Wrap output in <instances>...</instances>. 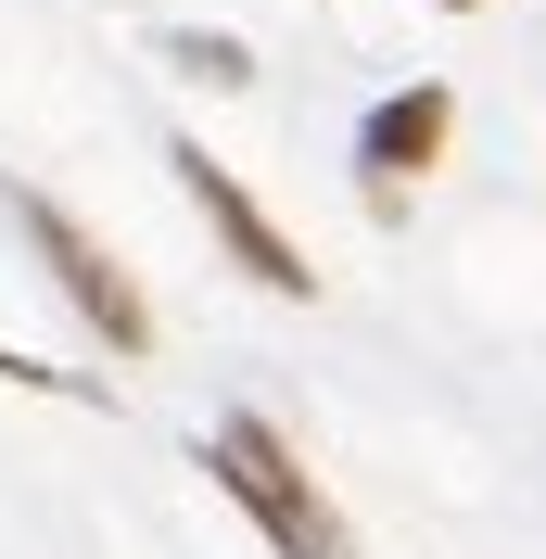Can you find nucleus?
<instances>
[{"label":"nucleus","mask_w":546,"mask_h":559,"mask_svg":"<svg viewBox=\"0 0 546 559\" xmlns=\"http://www.w3.org/2000/svg\"><path fill=\"white\" fill-rule=\"evenodd\" d=\"M166 166H178V191H191V204L216 216V242L241 254V280H268V293H293V306H306V293H318V267H306V254H293V242H280V229H268V204H254V191H241V178L216 166L204 140H178Z\"/></svg>","instance_id":"7ed1b4c3"},{"label":"nucleus","mask_w":546,"mask_h":559,"mask_svg":"<svg viewBox=\"0 0 546 559\" xmlns=\"http://www.w3.org/2000/svg\"><path fill=\"white\" fill-rule=\"evenodd\" d=\"M178 76H204V90H241V76H254V64H241L229 38H178Z\"/></svg>","instance_id":"39448f33"},{"label":"nucleus","mask_w":546,"mask_h":559,"mask_svg":"<svg viewBox=\"0 0 546 559\" xmlns=\"http://www.w3.org/2000/svg\"><path fill=\"white\" fill-rule=\"evenodd\" d=\"M444 140H458V90H394V103H369V128H356V166H369V191H407L419 166H444Z\"/></svg>","instance_id":"20e7f679"},{"label":"nucleus","mask_w":546,"mask_h":559,"mask_svg":"<svg viewBox=\"0 0 546 559\" xmlns=\"http://www.w3.org/2000/svg\"><path fill=\"white\" fill-rule=\"evenodd\" d=\"M444 13H471V0H444Z\"/></svg>","instance_id":"423d86ee"},{"label":"nucleus","mask_w":546,"mask_h":559,"mask_svg":"<svg viewBox=\"0 0 546 559\" xmlns=\"http://www.w3.org/2000/svg\"><path fill=\"white\" fill-rule=\"evenodd\" d=\"M13 216H26L38 267H51V280H64V293H76V318H90V331H103L115 356H153V306H140V280L115 267V254L90 242V229H76L64 204H38V191H13Z\"/></svg>","instance_id":"f03ea898"},{"label":"nucleus","mask_w":546,"mask_h":559,"mask_svg":"<svg viewBox=\"0 0 546 559\" xmlns=\"http://www.w3.org/2000/svg\"><path fill=\"white\" fill-rule=\"evenodd\" d=\"M204 471L254 509V534H268L280 559H356V534L331 522V496L306 484V457L280 445L268 419H216V432H204Z\"/></svg>","instance_id":"f257e3e1"}]
</instances>
